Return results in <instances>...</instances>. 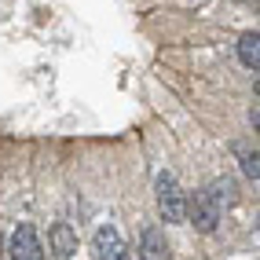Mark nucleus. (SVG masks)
Here are the masks:
<instances>
[{
  "instance_id": "nucleus-6",
  "label": "nucleus",
  "mask_w": 260,
  "mask_h": 260,
  "mask_svg": "<svg viewBox=\"0 0 260 260\" xmlns=\"http://www.w3.org/2000/svg\"><path fill=\"white\" fill-rule=\"evenodd\" d=\"M136 256L140 260H169V242H165V231L147 223L140 231V246H136Z\"/></svg>"
},
{
  "instance_id": "nucleus-5",
  "label": "nucleus",
  "mask_w": 260,
  "mask_h": 260,
  "mask_svg": "<svg viewBox=\"0 0 260 260\" xmlns=\"http://www.w3.org/2000/svg\"><path fill=\"white\" fill-rule=\"evenodd\" d=\"M48 246H51V256L55 260H74L77 256V231L70 228V223H51L48 231Z\"/></svg>"
},
{
  "instance_id": "nucleus-3",
  "label": "nucleus",
  "mask_w": 260,
  "mask_h": 260,
  "mask_svg": "<svg viewBox=\"0 0 260 260\" xmlns=\"http://www.w3.org/2000/svg\"><path fill=\"white\" fill-rule=\"evenodd\" d=\"M8 256L11 260H44V246H41V235L29 228V223H19L8 238Z\"/></svg>"
},
{
  "instance_id": "nucleus-2",
  "label": "nucleus",
  "mask_w": 260,
  "mask_h": 260,
  "mask_svg": "<svg viewBox=\"0 0 260 260\" xmlns=\"http://www.w3.org/2000/svg\"><path fill=\"white\" fill-rule=\"evenodd\" d=\"M154 190H158V216L165 223H187V194H183L180 180L172 172H158Z\"/></svg>"
},
{
  "instance_id": "nucleus-7",
  "label": "nucleus",
  "mask_w": 260,
  "mask_h": 260,
  "mask_svg": "<svg viewBox=\"0 0 260 260\" xmlns=\"http://www.w3.org/2000/svg\"><path fill=\"white\" fill-rule=\"evenodd\" d=\"M238 59H242L246 70L256 74V66H260V33L256 29H249V33H242V37H238Z\"/></svg>"
},
{
  "instance_id": "nucleus-4",
  "label": "nucleus",
  "mask_w": 260,
  "mask_h": 260,
  "mask_svg": "<svg viewBox=\"0 0 260 260\" xmlns=\"http://www.w3.org/2000/svg\"><path fill=\"white\" fill-rule=\"evenodd\" d=\"M92 253H95V260H132V253L125 246V238H121V231L110 228V223L92 235Z\"/></svg>"
},
{
  "instance_id": "nucleus-1",
  "label": "nucleus",
  "mask_w": 260,
  "mask_h": 260,
  "mask_svg": "<svg viewBox=\"0 0 260 260\" xmlns=\"http://www.w3.org/2000/svg\"><path fill=\"white\" fill-rule=\"evenodd\" d=\"M220 216H223V202L216 198L213 187H202L187 198V223H194L198 235H213L220 228Z\"/></svg>"
},
{
  "instance_id": "nucleus-8",
  "label": "nucleus",
  "mask_w": 260,
  "mask_h": 260,
  "mask_svg": "<svg viewBox=\"0 0 260 260\" xmlns=\"http://www.w3.org/2000/svg\"><path fill=\"white\" fill-rule=\"evenodd\" d=\"M256 161H260V154H256V150H253V154H242V172H246L253 183L260 180V165H256Z\"/></svg>"
}]
</instances>
